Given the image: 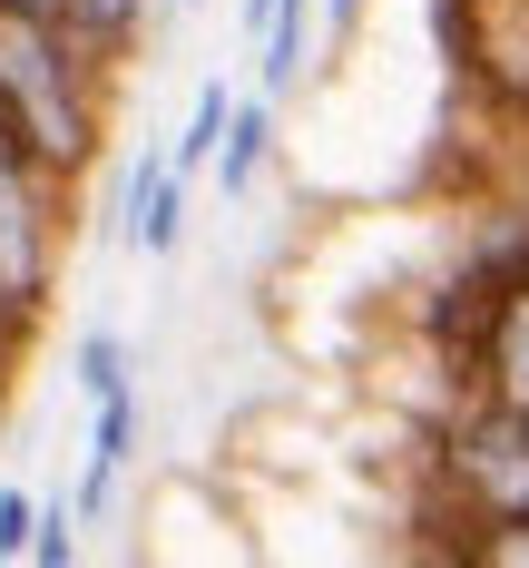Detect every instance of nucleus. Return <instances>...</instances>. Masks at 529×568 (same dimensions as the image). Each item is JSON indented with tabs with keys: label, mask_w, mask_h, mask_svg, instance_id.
I'll return each instance as SVG.
<instances>
[{
	"label": "nucleus",
	"mask_w": 529,
	"mask_h": 568,
	"mask_svg": "<svg viewBox=\"0 0 529 568\" xmlns=\"http://www.w3.org/2000/svg\"><path fill=\"white\" fill-rule=\"evenodd\" d=\"M99 79H109V59L89 50L69 20L0 10V109L20 118V138L40 148V168H50L59 186L99 158V128H109Z\"/></svg>",
	"instance_id": "f257e3e1"
},
{
	"label": "nucleus",
	"mask_w": 529,
	"mask_h": 568,
	"mask_svg": "<svg viewBox=\"0 0 529 568\" xmlns=\"http://www.w3.org/2000/svg\"><path fill=\"white\" fill-rule=\"evenodd\" d=\"M431 470H441V490H461L470 510L529 519V412H510V402H490V393H461L441 412Z\"/></svg>",
	"instance_id": "f03ea898"
},
{
	"label": "nucleus",
	"mask_w": 529,
	"mask_h": 568,
	"mask_svg": "<svg viewBox=\"0 0 529 568\" xmlns=\"http://www.w3.org/2000/svg\"><path fill=\"white\" fill-rule=\"evenodd\" d=\"M0 275L50 314V284H59V176L40 168V148L20 138L10 109H0Z\"/></svg>",
	"instance_id": "7ed1b4c3"
},
{
	"label": "nucleus",
	"mask_w": 529,
	"mask_h": 568,
	"mask_svg": "<svg viewBox=\"0 0 529 568\" xmlns=\"http://www.w3.org/2000/svg\"><path fill=\"white\" fill-rule=\"evenodd\" d=\"M118 245H138V255H176V245H186V168H176V148H138V158H128Z\"/></svg>",
	"instance_id": "20e7f679"
},
{
	"label": "nucleus",
	"mask_w": 529,
	"mask_h": 568,
	"mask_svg": "<svg viewBox=\"0 0 529 568\" xmlns=\"http://www.w3.org/2000/svg\"><path fill=\"white\" fill-rule=\"evenodd\" d=\"M138 383L128 393H109V402H89V460H79V510L99 519L118 500V480H128V460H138Z\"/></svg>",
	"instance_id": "39448f33"
},
{
	"label": "nucleus",
	"mask_w": 529,
	"mask_h": 568,
	"mask_svg": "<svg viewBox=\"0 0 529 568\" xmlns=\"http://www.w3.org/2000/svg\"><path fill=\"white\" fill-rule=\"evenodd\" d=\"M470 393L529 412V294L500 304V324H490V343H480V383H470Z\"/></svg>",
	"instance_id": "423d86ee"
},
{
	"label": "nucleus",
	"mask_w": 529,
	"mask_h": 568,
	"mask_svg": "<svg viewBox=\"0 0 529 568\" xmlns=\"http://www.w3.org/2000/svg\"><path fill=\"white\" fill-rule=\"evenodd\" d=\"M265 158H275V99H265V89H245V99H235L226 148H216V186H226V196H245V186L265 176Z\"/></svg>",
	"instance_id": "0eeeda50"
},
{
	"label": "nucleus",
	"mask_w": 529,
	"mask_h": 568,
	"mask_svg": "<svg viewBox=\"0 0 529 568\" xmlns=\"http://www.w3.org/2000/svg\"><path fill=\"white\" fill-rule=\"evenodd\" d=\"M314 20H324V0H285V10H275V30H265V40H255V89H265V99H294V79H304V50H314Z\"/></svg>",
	"instance_id": "6e6552de"
},
{
	"label": "nucleus",
	"mask_w": 529,
	"mask_h": 568,
	"mask_svg": "<svg viewBox=\"0 0 529 568\" xmlns=\"http://www.w3.org/2000/svg\"><path fill=\"white\" fill-rule=\"evenodd\" d=\"M128 373H138V353H128V334H118V324H89V334L69 343V383H79L89 402L128 393Z\"/></svg>",
	"instance_id": "1a4fd4ad"
},
{
	"label": "nucleus",
	"mask_w": 529,
	"mask_h": 568,
	"mask_svg": "<svg viewBox=\"0 0 529 568\" xmlns=\"http://www.w3.org/2000/svg\"><path fill=\"white\" fill-rule=\"evenodd\" d=\"M226 128H235V89H226V79H206V89H196V109H186V138H167V148H176V168H186V176H196V168H216Z\"/></svg>",
	"instance_id": "9d476101"
},
{
	"label": "nucleus",
	"mask_w": 529,
	"mask_h": 568,
	"mask_svg": "<svg viewBox=\"0 0 529 568\" xmlns=\"http://www.w3.org/2000/svg\"><path fill=\"white\" fill-rule=\"evenodd\" d=\"M69 30L118 69V59L138 50V30H147V0H79V10H69Z\"/></svg>",
	"instance_id": "9b49d317"
},
{
	"label": "nucleus",
	"mask_w": 529,
	"mask_h": 568,
	"mask_svg": "<svg viewBox=\"0 0 529 568\" xmlns=\"http://www.w3.org/2000/svg\"><path fill=\"white\" fill-rule=\"evenodd\" d=\"M79 529H89V510H79V500L40 510V539H30V559H40V568H69V559H79Z\"/></svg>",
	"instance_id": "f8f14e48"
},
{
	"label": "nucleus",
	"mask_w": 529,
	"mask_h": 568,
	"mask_svg": "<svg viewBox=\"0 0 529 568\" xmlns=\"http://www.w3.org/2000/svg\"><path fill=\"white\" fill-rule=\"evenodd\" d=\"M30 539H40V500L20 480H0V559H30Z\"/></svg>",
	"instance_id": "ddd939ff"
},
{
	"label": "nucleus",
	"mask_w": 529,
	"mask_h": 568,
	"mask_svg": "<svg viewBox=\"0 0 529 568\" xmlns=\"http://www.w3.org/2000/svg\"><path fill=\"white\" fill-rule=\"evenodd\" d=\"M275 10H285V0H235V30H245V40H265V30H275Z\"/></svg>",
	"instance_id": "4468645a"
},
{
	"label": "nucleus",
	"mask_w": 529,
	"mask_h": 568,
	"mask_svg": "<svg viewBox=\"0 0 529 568\" xmlns=\"http://www.w3.org/2000/svg\"><path fill=\"white\" fill-rule=\"evenodd\" d=\"M0 10H30V20H69L79 0H0Z\"/></svg>",
	"instance_id": "2eb2a0df"
},
{
	"label": "nucleus",
	"mask_w": 529,
	"mask_h": 568,
	"mask_svg": "<svg viewBox=\"0 0 529 568\" xmlns=\"http://www.w3.org/2000/svg\"><path fill=\"white\" fill-rule=\"evenodd\" d=\"M363 10H373V0H324V30H353Z\"/></svg>",
	"instance_id": "dca6fc26"
},
{
	"label": "nucleus",
	"mask_w": 529,
	"mask_h": 568,
	"mask_svg": "<svg viewBox=\"0 0 529 568\" xmlns=\"http://www.w3.org/2000/svg\"><path fill=\"white\" fill-rule=\"evenodd\" d=\"M167 10H206V0H167Z\"/></svg>",
	"instance_id": "f3484780"
},
{
	"label": "nucleus",
	"mask_w": 529,
	"mask_h": 568,
	"mask_svg": "<svg viewBox=\"0 0 529 568\" xmlns=\"http://www.w3.org/2000/svg\"><path fill=\"white\" fill-rule=\"evenodd\" d=\"M520 196H529V168H520Z\"/></svg>",
	"instance_id": "a211bd4d"
}]
</instances>
